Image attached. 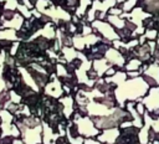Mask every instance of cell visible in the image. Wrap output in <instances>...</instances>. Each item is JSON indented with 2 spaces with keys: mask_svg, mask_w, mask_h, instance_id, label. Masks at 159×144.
Here are the masks:
<instances>
[{
  "mask_svg": "<svg viewBox=\"0 0 159 144\" xmlns=\"http://www.w3.org/2000/svg\"><path fill=\"white\" fill-rule=\"evenodd\" d=\"M108 14H109V15H117V16H120V15L123 14V10H122L119 6H114V7L109 9Z\"/></svg>",
  "mask_w": 159,
  "mask_h": 144,
  "instance_id": "15",
  "label": "cell"
},
{
  "mask_svg": "<svg viewBox=\"0 0 159 144\" xmlns=\"http://www.w3.org/2000/svg\"><path fill=\"white\" fill-rule=\"evenodd\" d=\"M109 67H112V65H111L104 57H102V58H96V60L92 61V68L94 70V72L97 73L98 77H103L104 73H106V71H107Z\"/></svg>",
  "mask_w": 159,
  "mask_h": 144,
  "instance_id": "7",
  "label": "cell"
},
{
  "mask_svg": "<svg viewBox=\"0 0 159 144\" xmlns=\"http://www.w3.org/2000/svg\"><path fill=\"white\" fill-rule=\"evenodd\" d=\"M0 40L2 41H9V42H15L20 41L17 31L14 29H0Z\"/></svg>",
  "mask_w": 159,
  "mask_h": 144,
  "instance_id": "9",
  "label": "cell"
},
{
  "mask_svg": "<svg viewBox=\"0 0 159 144\" xmlns=\"http://www.w3.org/2000/svg\"><path fill=\"white\" fill-rule=\"evenodd\" d=\"M83 144H101V142L98 139H93V138H84Z\"/></svg>",
  "mask_w": 159,
  "mask_h": 144,
  "instance_id": "16",
  "label": "cell"
},
{
  "mask_svg": "<svg viewBox=\"0 0 159 144\" xmlns=\"http://www.w3.org/2000/svg\"><path fill=\"white\" fill-rule=\"evenodd\" d=\"M104 58L113 66V67H116V68H118V70H124V65H125V58H124V56L122 55V52L118 50V48H114L113 46H111L107 51H106V53H104Z\"/></svg>",
  "mask_w": 159,
  "mask_h": 144,
  "instance_id": "5",
  "label": "cell"
},
{
  "mask_svg": "<svg viewBox=\"0 0 159 144\" xmlns=\"http://www.w3.org/2000/svg\"><path fill=\"white\" fill-rule=\"evenodd\" d=\"M143 63H144V62H143L142 60H139V58H137V57H133V58H130V60H128V61L125 62V65H124V71H127V72H129V71H140Z\"/></svg>",
  "mask_w": 159,
  "mask_h": 144,
  "instance_id": "12",
  "label": "cell"
},
{
  "mask_svg": "<svg viewBox=\"0 0 159 144\" xmlns=\"http://www.w3.org/2000/svg\"><path fill=\"white\" fill-rule=\"evenodd\" d=\"M43 93L45 96L52 97L55 99H60L65 94L63 88H62V81L56 76V73H51L50 81L43 87Z\"/></svg>",
  "mask_w": 159,
  "mask_h": 144,
  "instance_id": "3",
  "label": "cell"
},
{
  "mask_svg": "<svg viewBox=\"0 0 159 144\" xmlns=\"http://www.w3.org/2000/svg\"><path fill=\"white\" fill-rule=\"evenodd\" d=\"M149 89L150 86L147 83L143 76L135 78H128L125 82H123L122 84L114 88V98L119 104V107L124 108L127 102L142 99L148 93Z\"/></svg>",
  "mask_w": 159,
  "mask_h": 144,
  "instance_id": "1",
  "label": "cell"
},
{
  "mask_svg": "<svg viewBox=\"0 0 159 144\" xmlns=\"http://www.w3.org/2000/svg\"><path fill=\"white\" fill-rule=\"evenodd\" d=\"M142 102L144 103L148 113L159 110V86L150 87L148 93L142 98Z\"/></svg>",
  "mask_w": 159,
  "mask_h": 144,
  "instance_id": "4",
  "label": "cell"
},
{
  "mask_svg": "<svg viewBox=\"0 0 159 144\" xmlns=\"http://www.w3.org/2000/svg\"><path fill=\"white\" fill-rule=\"evenodd\" d=\"M12 144H26V143H25V142H22L21 139H15V138H14Z\"/></svg>",
  "mask_w": 159,
  "mask_h": 144,
  "instance_id": "17",
  "label": "cell"
},
{
  "mask_svg": "<svg viewBox=\"0 0 159 144\" xmlns=\"http://www.w3.org/2000/svg\"><path fill=\"white\" fill-rule=\"evenodd\" d=\"M120 135V130L118 127H113V128H107V129H103L98 135H97V139L101 142V143H104V144H114Z\"/></svg>",
  "mask_w": 159,
  "mask_h": 144,
  "instance_id": "6",
  "label": "cell"
},
{
  "mask_svg": "<svg viewBox=\"0 0 159 144\" xmlns=\"http://www.w3.org/2000/svg\"><path fill=\"white\" fill-rule=\"evenodd\" d=\"M106 20H107L117 31L124 29V27H125V24H127V20H125V19H123V17H120V16H117V15H109V14H108Z\"/></svg>",
  "mask_w": 159,
  "mask_h": 144,
  "instance_id": "10",
  "label": "cell"
},
{
  "mask_svg": "<svg viewBox=\"0 0 159 144\" xmlns=\"http://www.w3.org/2000/svg\"><path fill=\"white\" fill-rule=\"evenodd\" d=\"M158 35H159V31L155 29H147L144 32V36L147 37L148 41H155L158 38Z\"/></svg>",
  "mask_w": 159,
  "mask_h": 144,
  "instance_id": "14",
  "label": "cell"
},
{
  "mask_svg": "<svg viewBox=\"0 0 159 144\" xmlns=\"http://www.w3.org/2000/svg\"><path fill=\"white\" fill-rule=\"evenodd\" d=\"M91 26L93 27V31L104 40H108L111 42L119 40V35L117 30L107 20H94L93 22H91Z\"/></svg>",
  "mask_w": 159,
  "mask_h": 144,
  "instance_id": "2",
  "label": "cell"
},
{
  "mask_svg": "<svg viewBox=\"0 0 159 144\" xmlns=\"http://www.w3.org/2000/svg\"><path fill=\"white\" fill-rule=\"evenodd\" d=\"M138 5H139V0H125L119 7L123 10V12H130Z\"/></svg>",
  "mask_w": 159,
  "mask_h": 144,
  "instance_id": "13",
  "label": "cell"
},
{
  "mask_svg": "<svg viewBox=\"0 0 159 144\" xmlns=\"http://www.w3.org/2000/svg\"><path fill=\"white\" fill-rule=\"evenodd\" d=\"M92 1H93V0H80V2H78V6H77V9H76L75 15H76V16H78L80 19H82V17L87 14L88 9L91 7Z\"/></svg>",
  "mask_w": 159,
  "mask_h": 144,
  "instance_id": "11",
  "label": "cell"
},
{
  "mask_svg": "<svg viewBox=\"0 0 159 144\" xmlns=\"http://www.w3.org/2000/svg\"><path fill=\"white\" fill-rule=\"evenodd\" d=\"M139 6L150 15L159 14V0H139Z\"/></svg>",
  "mask_w": 159,
  "mask_h": 144,
  "instance_id": "8",
  "label": "cell"
}]
</instances>
